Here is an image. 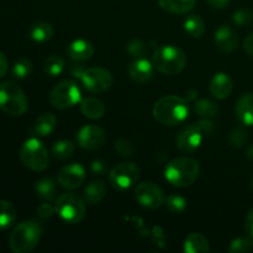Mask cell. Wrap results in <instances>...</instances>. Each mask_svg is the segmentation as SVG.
<instances>
[{
	"mask_svg": "<svg viewBox=\"0 0 253 253\" xmlns=\"http://www.w3.org/2000/svg\"><path fill=\"white\" fill-rule=\"evenodd\" d=\"M152 114L153 118L162 125L175 126L188 118L189 105L187 99L177 95H166L156 101Z\"/></svg>",
	"mask_w": 253,
	"mask_h": 253,
	"instance_id": "1",
	"label": "cell"
},
{
	"mask_svg": "<svg viewBox=\"0 0 253 253\" xmlns=\"http://www.w3.org/2000/svg\"><path fill=\"white\" fill-rule=\"evenodd\" d=\"M200 166L192 157H177L168 162L165 169V178L169 184L178 188L192 185L198 179Z\"/></svg>",
	"mask_w": 253,
	"mask_h": 253,
	"instance_id": "2",
	"label": "cell"
},
{
	"mask_svg": "<svg viewBox=\"0 0 253 253\" xmlns=\"http://www.w3.org/2000/svg\"><path fill=\"white\" fill-rule=\"evenodd\" d=\"M152 63L156 71L166 76L179 74L187 66V56L178 47L167 46L156 47L152 54Z\"/></svg>",
	"mask_w": 253,
	"mask_h": 253,
	"instance_id": "3",
	"label": "cell"
},
{
	"mask_svg": "<svg viewBox=\"0 0 253 253\" xmlns=\"http://www.w3.org/2000/svg\"><path fill=\"white\" fill-rule=\"evenodd\" d=\"M42 236V229L35 221H22L15 226L9 239L10 250L15 253L34 251Z\"/></svg>",
	"mask_w": 253,
	"mask_h": 253,
	"instance_id": "4",
	"label": "cell"
},
{
	"mask_svg": "<svg viewBox=\"0 0 253 253\" xmlns=\"http://www.w3.org/2000/svg\"><path fill=\"white\" fill-rule=\"evenodd\" d=\"M0 110L11 116H20L27 110L26 96L14 82L6 81L0 84Z\"/></svg>",
	"mask_w": 253,
	"mask_h": 253,
	"instance_id": "5",
	"label": "cell"
},
{
	"mask_svg": "<svg viewBox=\"0 0 253 253\" xmlns=\"http://www.w3.org/2000/svg\"><path fill=\"white\" fill-rule=\"evenodd\" d=\"M54 209L56 214L67 224H78L85 216L86 203L78 194L64 193L57 198Z\"/></svg>",
	"mask_w": 253,
	"mask_h": 253,
	"instance_id": "6",
	"label": "cell"
},
{
	"mask_svg": "<svg viewBox=\"0 0 253 253\" xmlns=\"http://www.w3.org/2000/svg\"><path fill=\"white\" fill-rule=\"evenodd\" d=\"M20 160L27 168L36 172H43L49 163L47 148L39 138H29L20 148Z\"/></svg>",
	"mask_w": 253,
	"mask_h": 253,
	"instance_id": "7",
	"label": "cell"
},
{
	"mask_svg": "<svg viewBox=\"0 0 253 253\" xmlns=\"http://www.w3.org/2000/svg\"><path fill=\"white\" fill-rule=\"evenodd\" d=\"M82 93L79 86L76 82L71 79H66L53 86V89L49 93V101L52 106L59 110H66V109L73 108L77 104L81 103Z\"/></svg>",
	"mask_w": 253,
	"mask_h": 253,
	"instance_id": "8",
	"label": "cell"
},
{
	"mask_svg": "<svg viewBox=\"0 0 253 253\" xmlns=\"http://www.w3.org/2000/svg\"><path fill=\"white\" fill-rule=\"evenodd\" d=\"M141 170L137 165L132 162H123L114 166L109 172L110 184L116 190H127L137 183Z\"/></svg>",
	"mask_w": 253,
	"mask_h": 253,
	"instance_id": "9",
	"label": "cell"
},
{
	"mask_svg": "<svg viewBox=\"0 0 253 253\" xmlns=\"http://www.w3.org/2000/svg\"><path fill=\"white\" fill-rule=\"evenodd\" d=\"M84 88L90 93H104L113 84V76L110 72L101 67H91L84 71L81 78Z\"/></svg>",
	"mask_w": 253,
	"mask_h": 253,
	"instance_id": "10",
	"label": "cell"
},
{
	"mask_svg": "<svg viewBox=\"0 0 253 253\" xmlns=\"http://www.w3.org/2000/svg\"><path fill=\"white\" fill-rule=\"evenodd\" d=\"M204 137L202 127L198 124L188 125L179 131L175 138V146L182 153H193L200 147Z\"/></svg>",
	"mask_w": 253,
	"mask_h": 253,
	"instance_id": "11",
	"label": "cell"
},
{
	"mask_svg": "<svg viewBox=\"0 0 253 253\" xmlns=\"http://www.w3.org/2000/svg\"><path fill=\"white\" fill-rule=\"evenodd\" d=\"M135 198L140 205L147 209H157L165 204V193L155 183L145 182L137 185L135 190Z\"/></svg>",
	"mask_w": 253,
	"mask_h": 253,
	"instance_id": "12",
	"label": "cell"
},
{
	"mask_svg": "<svg viewBox=\"0 0 253 253\" xmlns=\"http://www.w3.org/2000/svg\"><path fill=\"white\" fill-rule=\"evenodd\" d=\"M79 146L86 151H95L103 147L106 142V133L100 126L94 125H85L78 131L77 135Z\"/></svg>",
	"mask_w": 253,
	"mask_h": 253,
	"instance_id": "13",
	"label": "cell"
},
{
	"mask_svg": "<svg viewBox=\"0 0 253 253\" xmlns=\"http://www.w3.org/2000/svg\"><path fill=\"white\" fill-rule=\"evenodd\" d=\"M85 180V168L81 163H71L61 168L57 182L64 189H77Z\"/></svg>",
	"mask_w": 253,
	"mask_h": 253,
	"instance_id": "14",
	"label": "cell"
},
{
	"mask_svg": "<svg viewBox=\"0 0 253 253\" xmlns=\"http://www.w3.org/2000/svg\"><path fill=\"white\" fill-rule=\"evenodd\" d=\"M215 42L216 46L225 53H231L239 46V36L234 27L229 25H221L215 31Z\"/></svg>",
	"mask_w": 253,
	"mask_h": 253,
	"instance_id": "15",
	"label": "cell"
},
{
	"mask_svg": "<svg viewBox=\"0 0 253 253\" xmlns=\"http://www.w3.org/2000/svg\"><path fill=\"white\" fill-rule=\"evenodd\" d=\"M127 71L130 74V78L133 82L143 84L152 79L155 67H153L152 62L148 61L147 58H137L131 62Z\"/></svg>",
	"mask_w": 253,
	"mask_h": 253,
	"instance_id": "16",
	"label": "cell"
},
{
	"mask_svg": "<svg viewBox=\"0 0 253 253\" xmlns=\"http://www.w3.org/2000/svg\"><path fill=\"white\" fill-rule=\"evenodd\" d=\"M232 88H234V83H232L231 77L227 73H224V72L214 74V77L210 81V93L216 99H220V100L229 98Z\"/></svg>",
	"mask_w": 253,
	"mask_h": 253,
	"instance_id": "17",
	"label": "cell"
},
{
	"mask_svg": "<svg viewBox=\"0 0 253 253\" xmlns=\"http://www.w3.org/2000/svg\"><path fill=\"white\" fill-rule=\"evenodd\" d=\"M67 54L73 62H79V63L85 62L90 59L94 54V46L91 44V42L86 41V40H74L67 47Z\"/></svg>",
	"mask_w": 253,
	"mask_h": 253,
	"instance_id": "18",
	"label": "cell"
},
{
	"mask_svg": "<svg viewBox=\"0 0 253 253\" xmlns=\"http://www.w3.org/2000/svg\"><path fill=\"white\" fill-rule=\"evenodd\" d=\"M236 118L242 125L253 126V94L246 93L239 98L235 108Z\"/></svg>",
	"mask_w": 253,
	"mask_h": 253,
	"instance_id": "19",
	"label": "cell"
},
{
	"mask_svg": "<svg viewBox=\"0 0 253 253\" xmlns=\"http://www.w3.org/2000/svg\"><path fill=\"white\" fill-rule=\"evenodd\" d=\"M81 111L85 118L91 119V120H98L101 119L105 114V105L103 101L99 99L93 98V96H88L81 100Z\"/></svg>",
	"mask_w": 253,
	"mask_h": 253,
	"instance_id": "20",
	"label": "cell"
},
{
	"mask_svg": "<svg viewBox=\"0 0 253 253\" xmlns=\"http://www.w3.org/2000/svg\"><path fill=\"white\" fill-rule=\"evenodd\" d=\"M57 127V119L53 114L43 113L36 119L35 121L32 132L40 137H46L49 136Z\"/></svg>",
	"mask_w": 253,
	"mask_h": 253,
	"instance_id": "21",
	"label": "cell"
},
{
	"mask_svg": "<svg viewBox=\"0 0 253 253\" xmlns=\"http://www.w3.org/2000/svg\"><path fill=\"white\" fill-rule=\"evenodd\" d=\"M183 250L185 253H208L210 252L209 241L203 234L193 232L185 239Z\"/></svg>",
	"mask_w": 253,
	"mask_h": 253,
	"instance_id": "22",
	"label": "cell"
},
{
	"mask_svg": "<svg viewBox=\"0 0 253 253\" xmlns=\"http://www.w3.org/2000/svg\"><path fill=\"white\" fill-rule=\"evenodd\" d=\"M197 0H158L161 9L170 14H187L194 9Z\"/></svg>",
	"mask_w": 253,
	"mask_h": 253,
	"instance_id": "23",
	"label": "cell"
},
{
	"mask_svg": "<svg viewBox=\"0 0 253 253\" xmlns=\"http://www.w3.org/2000/svg\"><path fill=\"white\" fill-rule=\"evenodd\" d=\"M106 195V185L101 180H94L84 189L83 199L86 204H99Z\"/></svg>",
	"mask_w": 253,
	"mask_h": 253,
	"instance_id": "24",
	"label": "cell"
},
{
	"mask_svg": "<svg viewBox=\"0 0 253 253\" xmlns=\"http://www.w3.org/2000/svg\"><path fill=\"white\" fill-rule=\"evenodd\" d=\"M54 35V30L51 24L46 21L36 22L30 29V37L34 40L35 42L39 43H43V42L51 41L52 37Z\"/></svg>",
	"mask_w": 253,
	"mask_h": 253,
	"instance_id": "25",
	"label": "cell"
},
{
	"mask_svg": "<svg viewBox=\"0 0 253 253\" xmlns=\"http://www.w3.org/2000/svg\"><path fill=\"white\" fill-rule=\"evenodd\" d=\"M16 208L5 199H0V231L9 229L16 220Z\"/></svg>",
	"mask_w": 253,
	"mask_h": 253,
	"instance_id": "26",
	"label": "cell"
},
{
	"mask_svg": "<svg viewBox=\"0 0 253 253\" xmlns=\"http://www.w3.org/2000/svg\"><path fill=\"white\" fill-rule=\"evenodd\" d=\"M194 111L203 120H211L219 114V106L210 99H200L194 104Z\"/></svg>",
	"mask_w": 253,
	"mask_h": 253,
	"instance_id": "27",
	"label": "cell"
},
{
	"mask_svg": "<svg viewBox=\"0 0 253 253\" xmlns=\"http://www.w3.org/2000/svg\"><path fill=\"white\" fill-rule=\"evenodd\" d=\"M184 31L193 39H200L205 34V22L199 15H190L184 20Z\"/></svg>",
	"mask_w": 253,
	"mask_h": 253,
	"instance_id": "28",
	"label": "cell"
},
{
	"mask_svg": "<svg viewBox=\"0 0 253 253\" xmlns=\"http://www.w3.org/2000/svg\"><path fill=\"white\" fill-rule=\"evenodd\" d=\"M35 192L41 199L52 200L56 198L57 185L51 178H42L35 184Z\"/></svg>",
	"mask_w": 253,
	"mask_h": 253,
	"instance_id": "29",
	"label": "cell"
},
{
	"mask_svg": "<svg viewBox=\"0 0 253 253\" xmlns=\"http://www.w3.org/2000/svg\"><path fill=\"white\" fill-rule=\"evenodd\" d=\"M66 68V61L63 57L52 54L48 58H46L43 63V71L47 76L57 77L62 73Z\"/></svg>",
	"mask_w": 253,
	"mask_h": 253,
	"instance_id": "30",
	"label": "cell"
},
{
	"mask_svg": "<svg viewBox=\"0 0 253 253\" xmlns=\"http://www.w3.org/2000/svg\"><path fill=\"white\" fill-rule=\"evenodd\" d=\"M74 152H76V145L72 141L61 140L52 146V155L58 160H68L74 155Z\"/></svg>",
	"mask_w": 253,
	"mask_h": 253,
	"instance_id": "31",
	"label": "cell"
},
{
	"mask_svg": "<svg viewBox=\"0 0 253 253\" xmlns=\"http://www.w3.org/2000/svg\"><path fill=\"white\" fill-rule=\"evenodd\" d=\"M126 51L133 58H145L148 54L150 51V47L148 43H146L142 40H132L131 42H128L127 47H126Z\"/></svg>",
	"mask_w": 253,
	"mask_h": 253,
	"instance_id": "32",
	"label": "cell"
},
{
	"mask_svg": "<svg viewBox=\"0 0 253 253\" xmlns=\"http://www.w3.org/2000/svg\"><path fill=\"white\" fill-rule=\"evenodd\" d=\"M165 205L170 212L178 214V212H183L187 209L188 202L184 197H182V195L170 194L166 198Z\"/></svg>",
	"mask_w": 253,
	"mask_h": 253,
	"instance_id": "33",
	"label": "cell"
},
{
	"mask_svg": "<svg viewBox=\"0 0 253 253\" xmlns=\"http://www.w3.org/2000/svg\"><path fill=\"white\" fill-rule=\"evenodd\" d=\"M253 250V237H239L230 242L229 252L231 253H244Z\"/></svg>",
	"mask_w": 253,
	"mask_h": 253,
	"instance_id": "34",
	"label": "cell"
},
{
	"mask_svg": "<svg viewBox=\"0 0 253 253\" xmlns=\"http://www.w3.org/2000/svg\"><path fill=\"white\" fill-rule=\"evenodd\" d=\"M32 71V63L31 61L26 58H21L17 62H15V64L12 66L11 73L15 78L17 79H25L31 74Z\"/></svg>",
	"mask_w": 253,
	"mask_h": 253,
	"instance_id": "35",
	"label": "cell"
},
{
	"mask_svg": "<svg viewBox=\"0 0 253 253\" xmlns=\"http://www.w3.org/2000/svg\"><path fill=\"white\" fill-rule=\"evenodd\" d=\"M247 140H249V136H247V132L245 131V128L241 127V126H237V127L232 128L229 135V142L231 145V147L234 148L244 147L246 145Z\"/></svg>",
	"mask_w": 253,
	"mask_h": 253,
	"instance_id": "36",
	"label": "cell"
},
{
	"mask_svg": "<svg viewBox=\"0 0 253 253\" xmlns=\"http://www.w3.org/2000/svg\"><path fill=\"white\" fill-rule=\"evenodd\" d=\"M232 22L237 26H249L253 22V12L250 9H240L232 15Z\"/></svg>",
	"mask_w": 253,
	"mask_h": 253,
	"instance_id": "37",
	"label": "cell"
},
{
	"mask_svg": "<svg viewBox=\"0 0 253 253\" xmlns=\"http://www.w3.org/2000/svg\"><path fill=\"white\" fill-rule=\"evenodd\" d=\"M114 150H115L119 155L123 156V157H131V156L133 155V152H135V148H133L132 143L128 142V141L126 140H123V138L116 140L115 142H114Z\"/></svg>",
	"mask_w": 253,
	"mask_h": 253,
	"instance_id": "38",
	"label": "cell"
},
{
	"mask_svg": "<svg viewBox=\"0 0 253 253\" xmlns=\"http://www.w3.org/2000/svg\"><path fill=\"white\" fill-rule=\"evenodd\" d=\"M90 170L95 175H104L108 172V165L101 160H94L90 163Z\"/></svg>",
	"mask_w": 253,
	"mask_h": 253,
	"instance_id": "39",
	"label": "cell"
},
{
	"mask_svg": "<svg viewBox=\"0 0 253 253\" xmlns=\"http://www.w3.org/2000/svg\"><path fill=\"white\" fill-rule=\"evenodd\" d=\"M54 212H56V209H54L53 205L48 204V203H43V204H41L37 208V214L42 219H48Z\"/></svg>",
	"mask_w": 253,
	"mask_h": 253,
	"instance_id": "40",
	"label": "cell"
},
{
	"mask_svg": "<svg viewBox=\"0 0 253 253\" xmlns=\"http://www.w3.org/2000/svg\"><path fill=\"white\" fill-rule=\"evenodd\" d=\"M85 69L86 68H84L82 64H79V62H76V63L72 64V66H71V68H69V72H71V74L74 77V78L81 79Z\"/></svg>",
	"mask_w": 253,
	"mask_h": 253,
	"instance_id": "41",
	"label": "cell"
},
{
	"mask_svg": "<svg viewBox=\"0 0 253 253\" xmlns=\"http://www.w3.org/2000/svg\"><path fill=\"white\" fill-rule=\"evenodd\" d=\"M245 230H246L247 235L253 237V209L249 211L246 216V221H245Z\"/></svg>",
	"mask_w": 253,
	"mask_h": 253,
	"instance_id": "42",
	"label": "cell"
},
{
	"mask_svg": "<svg viewBox=\"0 0 253 253\" xmlns=\"http://www.w3.org/2000/svg\"><path fill=\"white\" fill-rule=\"evenodd\" d=\"M7 69H9V62L5 54L0 51V78H2L7 73Z\"/></svg>",
	"mask_w": 253,
	"mask_h": 253,
	"instance_id": "43",
	"label": "cell"
},
{
	"mask_svg": "<svg viewBox=\"0 0 253 253\" xmlns=\"http://www.w3.org/2000/svg\"><path fill=\"white\" fill-rule=\"evenodd\" d=\"M153 240H155L158 245L165 244V232H163V230L161 229L160 226H156L155 229H153Z\"/></svg>",
	"mask_w": 253,
	"mask_h": 253,
	"instance_id": "44",
	"label": "cell"
},
{
	"mask_svg": "<svg viewBox=\"0 0 253 253\" xmlns=\"http://www.w3.org/2000/svg\"><path fill=\"white\" fill-rule=\"evenodd\" d=\"M244 49L249 56L253 57V34L249 35L244 41Z\"/></svg>",
	"mask_w": 253,
	"mask_h": 253,
	"instance_id": "45",
	"label": "cell"
},
{
	"mask_svg": "<svg viewBox=\"0 0 253 253\" xmlns=\"http://www.w3.org/2000/svg\"><path fill=\"white\" fill-rule=\"evenodd\" d=\"M208 2L214 9H225L230 4V0H208Z\"/></svg>",
	"mask_w": 253,
	"mask_h": 253,
	"instance_id": "46",
	"label": "cell"
},
{
	"mask_svg": "<svg viewBox=\"0 0 253 253\" xmlns=\"http://www.w3.org/2000/svg\"><path fill=\"white\" fill-rule=\"evenodd\" d=\"M198 96V90H195V89H193V90H188L187 91V100H193L194 98H197Z\"/></svg>",
	"mask_w": 253,
	"mask_h": 253,
	"instance_id": "47",
	"label": "cell"
},
{
	"mask_svg": "<svg viewBox=\"0 0 253 253\" xmlns=\"http://www.w3.org/2000/svg\"><path fill=\"white\" fill-rule=\"evenodd\" d=\"M246 158L249 161H252L253 162V143L247 147V151H246Z\"/></svg>",
	"mask_w": 253,
	"mask_h": 253,
	"instance_id": "48",
	"label": "cell"
},
{
	"mask_svg": "<svg viewBox=\"0 0 253 253\" xmlns=\"http://www.w3.org/2000/svg\"><path fill=\"white\" fill-rule=\"evenodd\" d=\"M251 188L253 189V177H252V179H251Z\"/></svg>",
	"mask_w": 253,
	"mask_h": 253,
	"instance_id": "49",
	"label": "cell"
}]
</instances>
